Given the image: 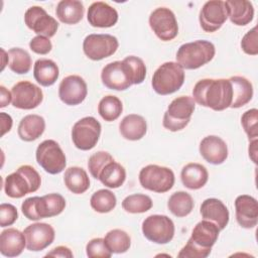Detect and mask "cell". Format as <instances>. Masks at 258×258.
Listing matches in <instances>:
<instances>
[{
    "instance_id": "obj_1",
    "label": "cell",
    "mask_w": 258,
    "mask_h": 258,
    "mask_svg": "<svg viewBox=\"0 0 258 258\" xmlns=\"http://www.w3.org/2000/svg\"><path fill=\"white\" fill-rule=\"evenodd\" d=\"M192 98L201 106L223 111L232 104V84L229 79L200 80L192 89Z\"/></svg>"
},
{
    "instance_id": "obj_2",
    "label": "cell",
    "mask_w": 258,
    "mask_h": 258,
    "mask_svg": "<svg viewBox=\"0 0 258 258\" xmlns=\"http://www.w3.org/2000/svg\"><path fill=\"white\" fill-rule=\"evenodd\" d=\"M220 229L211 221L203 220L192 229L187 243L177 254L178 258H206L218 240Z\"/></svg>"
},
{
    "instance_id": "obj_3",
    "label": "cell",
    "mask_w": 258,
    "mask_h": 258,
    "mask_svg": "<svg viewBox=\"0 0 258 258\" xmlns=\"http://www.w3.org/2000/svg\"><path fill=\"white\" fill-rule=\"evenodd\" d=\"M66 208V200L59 194H48L43 197H31L21 205V211L25 218L38 221L59 215Z\"/></svg>"
},
{
    "instance_id": "obj_4",
    "label": "cell",
    "mask_w": 258,
    "mask_h": 258,
    "mask_svg": "<svg viewBox=\"0 0 258 258\" xmlns=\"http://www.w3.org/2000/svg\"><path fill=\"white\" fill-rule=\"evenodd\" d=\"M41 184L39 173L30 165H21L17 170L6 176L5 194L13 199H20L27 194L36 191Z\"/></svg>"
},
{
    "instance_id": "obj_5",
    "label": "cell",
    "mask_w": 258,
    "mask_h": 258,
    "mask_svg": "<svg viewBox=\"0 0 258 258\" xmlns=\"http://www.w3.org/2000/svg\"><path fill=\"white\" fill-rule=\"evenodd\" d=\"M215 45L208 40H196L179 46L176 52L177 63L185 70H196L213 59Z\"/></svg>"
},
{
    "instance_id": "obj_6",
    "label": "cell",
    "mask_w": 258,
    "mask_h": 258,
    "mask_svg": "<svg viewBox=\"0 0 258 258\" xmlns=\"http://www.w3.org/2000/svg\"><path fill=\"white\" fill-rule=\"evenodd\" d=\"M183 82V69L175 61H166L154 72L151 85L157 94L165 96L178 91Z\"/></svg>"
},
{
    "instance_id": "obj_7",
    "label": "cell",
    "mask_w": 258,
    "mask_h": 258,
    "mask_svg": "<svg viewBox=\"0 0 258 258\" xmlns=\"http://www.w3.org/2000/svg\"><path fill=\"white\" fill-rule=\"evenodd\" d=\"M196 102L192 97L179 96L171 101L163 115V127L176 132L185 128L195 111Z\"/></svg>"
},
{
    "instance_id": "obj_8",
    "label": "cell",
    "mask_w": 258,
    "mask_h": 258,
    "mask_svg": "<svg viewBox=\"0 0 258 258\" xmlns=\"http://www.w3.org/2000/svg\"><path fill=\"white\" fill-rule=\"evenodd\" d=\"M101 80L105 87L116 91H125L132 85H136L134 73L126 57L121 61L107 63L102 70Z\"/></svg>"
},
{
    "instance_id": "obj_9",
    "label": "cell",
    "mask_w": 258,
    "mask_h": 258,
    "mask_svg": "<svg viewBox=\"0 0 258 258\" xmlns=\"http://www.w3.org/2000/svg\"><path fill=\"white\" fill-rule=\"evenodd\" d=\"M173 171L165 166L149 164L139 172V182L145 189L154 192H166L174 184Z\"/></svg>"
},
{
    "instance_id": "obj_10",
    "label": "cell",
    "mask_w": 258,
    "mask_h": 258,
    "mask_svg": "<svg viewBox=\"0 0 258 258\" xmlns=\"http://www.w3.org/2000/svg\"><path fill=\"white\" fill-rule=\"evenodd\" d=\"M35 157L37 163L50 174L60 173L67 165L66 155L62 149L52 139L44 140L37 146Z\"/></svg>"
},
{
    "instance_id": "obj_11",
    "label": "cell",
    "mask_w": 258,
    "mask_h": 258,
    "mask_svg": "<svg viewBox=\"0 0 258 258\" xmlns=\"http://www.w3.org/2000/svg\"><path fill=\"white\" fill-rule=\"evenodd\" d=\"M101 134L100 122L92 117H84L77 121L72 129V140L74 145L81 150H91L99 140Z\"/></svg>"
},
{
    "instance_id": "obj_12",
    "label": "cell",
    "mask_w": 258,
    "mask_h": 258,
    "mask_svg": "<svg viewBox=\"0 0 258 258\" xmlns=\"http://www.w3.org/2000/svg\"><path fill=\"white\" fill-rule=\"evenodd\" d=\"M174 224L165 215L148 216L142 223L144 237L156 244H166L174 236Z\"/></svg>"
},
{
    "instance_id": "obj_13",
    "label": "cell",
    "mask_w": 258,
    "mask_h": 258,
    "mask_svg": "<svg viewBox=\"0 0 258 258\" xmlns=\"http://www.w3.org/2000/svg\"><path fill=\"white\" fill-rule=\"evenodd\" d=\"M118 46V39L111 34H89L83 42V50L92 60H101L111 56Z\"/></svg>"
},
{
    "instance_id": "obj_14",
    "label": "cell",
    "mask_w": 258,
    "mask_h": 258,
    "mask_svg": "<svg viewBox=\"0 0 258 258\" xmlns=\"http://www.w3.org/2000/svg\"><path fill=\"white\" fill-rule=\"evenodd\" d=\"M149 25L155 35L162 41H169L176 37L178 25L174 13L166 7H158L149 16Z\"/></svg>"
},
{
    "instance_id": "obj_15",
    "label": "cell",
    "mask_w": 258,
    "mask_h": 258,
    "mask_svg": "<svg viewBox=\"0 0 258 258\" xmlns=\"http://www.w3.org/2000/svg\"><path fill=\"white\" fill-rule=\"evenodd\" d=\"M26 26L38 35L52 37L58 28V22L40 6H31L24 13Z\"/></svg>"
},
{
    "instance_id": "obj_16",
    "label": "cell",
    "mask_w": 258,
    "mask_h": 258,
    "mask_svg": "<svg viewBox=\"0 0 258 258\" xmlns=\"http://www.w3.org/2000/svg\"><path fill=\"white\" fill-rule=\"evenodd\" d=\"M12 105L15 108L31 110L36 108L43 100L41 89L29 81H20L12 89Z\"/></svg>"
},
{
    "instance_id": "obj_17",
    "label": "cell",
    "mask_w": 258,
    "mask_h": 258,
    "mask_svg": "<svg viewBox=\"0 0 258 258\" xmlns=\"http://www.w3.org/2000/svg\"><path fill=\"white\" fill-rule=\"evenodd\" d=\"M228 18L225 1L211 0L204 4L200 11V24L206 32H215L222 27Z\"/></svg>"
},
{
    "instance_id": "obj_18",
    "label": "cell",
    "mask_w": 258,
    "mask_h": 258,
    "mask_svg": "<svg viewBox=\"0 0 258 258\" xmlns=\"http://www.w3.org/2000/svg\"><path fill=\"white\" fill-rule=\"evenodd\" d=\"M88 87L85 80L77 75H71L62 79L58 87V97L66 105L76 106L87 97Z\"/></svg>"
},
{
    "instance_id": "obj_19",
    "label": "cell",
    "mask_w": 258,
    "mask_h": 258,
    "mask_svg": "<svg viewBox=\"0 0 258 258\" xmlns=\"http://www.w3.org/2000/svg\"><path fill=\"white\" fill-rule=\"evenodd\" d=\"M26 239V248L37 252L48 247L54 240V229L46 223H34L23 231Z\"/></svg>"
},
{
    "instance_id": "obj_20",
    "label": "cell",
    "mask_w": 258,
    "mask_h": 258,
    "mask_svg": "<svg viewBox=\"0 0 258 258\" xmlns=\"http://www.w3.org/2000/svg\"><path fill=\"white\" fill-rule=\"evenodd\" d=\"M236 220L245 229H252L258 223L257 200L248 195L238 196L235 200Z\"/></svg>"
},
{
    "instance_id": "obj_21",
    "label": "cell",
    "mask_w": 258,
    "mask_h": 258,
    "mask_svg": "<svg viewBox=\"0 0 258 258\" xmlns=\"http://www.w3.org/2000/svg\"><path fill=\"white\" fill-rule=\"evenodd\" d=\"M87 19L94 27H112L118 21V12L106 2L97 1L92 3L88 8Z\"/></svg>"
},
{
    "instance_id": "obj_22",
    "label": "cell",
    "mask_w": 258,
    "mask_h": 258,
    "mask_svg": "<svg viewBox=\"0 0 258 258\" xmlns=\"http://www.w3.org/2000/svg\"><path fill=\"white\" fill-rule=\"evenodd\" d=\"M200 153L207 162L218 165L227 159L228 146L221 137L210 135L201 141Z\"/></svg>"
},
{
    "instance_id": "obj_23",
    "label": "cell",
    "mask_w": 258,
    "mask_h": 258,
    "mask_svg": "<svg viewBox=\"0 0 258 258\" xmlns=\"http://www.w3.org/2000/svg\"><path fill=\"white\" fill-rule=\"evenodd\" d=\"M201 215L204 220L213 222L220 230H224L229 223L230 214L224 203L218 199L210 198L201 205Z\"/></svg>"
},
{
    "instance_id": "obj_24",
    "label": "cell",
    "mask_w": 258,
    "mask_h": 258,
    "mask_svg": "<svg viewBox=\"0 0 258 258\" xmlns=\"http://www.w3.org/2000/svg\"><path fill=\"white\" fill-rule=\"evenodd\" d=\"M26 247L24 233L14 228L3 230L0 235V252L6 257H16Z\"/></svg>"
},
{
    "instance_id": "obj_25",
    "label": "cell",
    "mask_w": 258,
    "mask_h": 258,
    "mask_svg": "<svg viewBox=\"0 0 258 258\" xmlns=\"http://www.w3.org/2000/svg\"><path fill=\"white\" fill-rule=\"evenodd\" d=\"M45 130V121L43 117L30 114L24 116L18 125V136L21 140L30 142L39 138Z\"/></svg>"
},
{
    "instance_id": "obj_26",
    "label": "cell",
    "mask_w": 258,
    "mask_h": 258,
    "mask_svg": "<svg viewBox=\"0 0 258 258\" xmlns=\"http://www.w3.org/2000/svg\"><path fill=\"white\" fill-rule=\"evenodd\" d=\"M225 3L228 9V17L235 25L244 26L253 20L254 8L250 1L228 0Z\"/></svg>"
},
{
    "instance_id": "obj_27",
    "label": "cell",
    "mask_w": 258,
    "mask_h": 258,
    "mask_svg": "<svg viewBox=\"0 0 258 258\" xmlns=\"http://www.w3.org/2000/svg\"><path fill=\"white\" fill-rule=\"evenodd\" d=\"M180 178L185 187L189 189H199L207 183L209 179V173L204 165L190 162L182 167Z\"/></svg>"
},
{
    "instance_id": "obj_28",
    "label": "cell",
    "mask_w": 258,
    "mask_h": 258,
    "mask_svg": "<svg viewBox=\"0 0 258 258\" xmlns=\"http://www.w3.org/2000/svg\"><path fill=\"white\" fill-rule=\"evenodd\" d=\"M121 135L131 141L140 140L147 131V124L145 119L137 114H129L125 116L119 124Z\"/></svg>"
},
{
    "instance_id": "obj_29",
    "label": "cell",
    "mask_w": 258,
    "mask_h": 258,
    "mask_svg": "<svg viewBox=\"0 0 258 258\" xmlns=\"http://www.w3.org/2000/svg\"><path fill=\"white\" fill-rule=\"evenodd\" d=\"M232 84L233 99L230 108H241L249 103L253 97V86L245 77L233 76L229 79Z\"/></svg>"
},
{
    "instance_id": "obj_30",
    "label": "cell",
    "mask_w": 258,
    "mask_h": 258,
    "mask_svg": "<svg viewBox=\"0 0 258 258\" xmlns=\"http://www.w3.org/2000/svg\"><path fill=\"white\" fill-rule=\"evenodd\" d=\"M84 5L78 0H61L57 3L55 14L64 24H77L83 19Z\"/></svg>"
},
{
    "instance_id": "obj_31",
    "label": "cell",
    "mask_w": 258,
    "mask_h": 258,
    "mask_svg": "<svg viewBox=\"0 0 258 258\" xmlns=\"http://www.w3.org/2000/svg\"><path fill=\"white\" fill-rule=\"evenodd\" d=\"M59 76L57 64L48 58L37 59L33 67V77L35 81L43 87L53 85Z\"/></svg>"
},
{
    "instance_id": "obj_32",
    "label": "cell",
    "mask_w": 258,
    "mask_h": 258,
    "mask_svg": "<svg viewBox=\"0 0 258 258\" xmlns=\"http://www.w3.org/2000/svg\"><path fill=\"white\" fill-rule=\"evenodd\" d=\"M63 181L68 189L76 195L84 194L90 187V179L86 170L79 166L66 169Z\"/></svg>"
},
{
    "instance_id": "obj_33",
    "label": "cell",
    "mask_w": 258,
    "mask_h": 258,
    "mask_svg": "<svg viewBox=\"0 0 258 258\" xmlns=\"http://www.w3.org/2000/svg\"><path fill=\"white\" fill-rule=\"evenodd\" d=\"M126 179L125 168L115 160L110 161L105 165L99 175V180L110 188L120 187Z\"/></svg>"
},
{
    "instance_id": "obj_34",
    "label": "cell",
    "mask_w": 258,
    "mask_h": 258,
    "mask_svg": "<svg viewBox=\"0 0 258 258\" xmlns=\"http://www.w3.org/2000/svg\"><path fill=\"white\" fill-rule=\"evenodd\" d=\"M194 206L191 196L182 190L172 194L167 202L168 210L177 218H182L189 215L194 209Z\"/></svg>"
},
{
    "instance_id": "obj_35",
    "label": "cell",
    "mask_w": 258,
    "mask_h": 258,
    "mask_svg": "<svg viewBox=\"0 0 258 258\" xmlns=\"http://www.w3.org/2000/svg\"><path fill=\"white\" fill-rule=\"evenodd\" d=\"M8 67L9 69L18 75L27 74L31 69V57L29 53L20 48L13 47L8 51Z\"/></svg>"
},
{
    "instance_id": "obj_36",
    "label": "cell",
    "mask_w": 258,
    "mask_h": 258,
    "mask_svg": "<svg viewBox=\"0 0 258 258\" xmlns=\"http://www.w3.org/2000/svg\"><path fill=\"white\" fill-rule=\"evenodd\" d=\"M123 111L121 100L113 95H108L102 98L98 105V112L100 116L107 122L115 121L119 118Z\"/></svg>"
},
{
    "instance_id": "obj_37",
    "label": "cell",
    "mask_w": 258,
    "mask_h": 258,
    "mask_svg": "<svg viewBox=\"0 0 258 258\" xmlns=\"http://www.w3.org/2000/svg\"><path fill=\"white\" fill-rule=\"evenodd\" d=\"M104 240L112 254L125 253L127 250H129L131 245L130 236L121 229H113L109 231L106 234Z\"/></svg>"
},
{
    "instance_id": "obj_38",
    "label": "cell",
    "mask_w": 258,
    "mask_h": 258,
    "mask_svg": "<svg viewBox=\"0 0 258 258\" xmlns=\"http://www.w3.org/2000/svg\"><path fill=\"white\" fill-rule=\"evenodd\" d=\"M117 200L115 195L109 189H99L95 191L90 200L92 209L98 213L105 214L115 209Z\"/></svg>"
},
{
    "instance_id": "obj_39",
    "label": "cell",
    "mask_w": 258,
    "mask_h": 258,
    "mask_svg": "<svg viewBox=\"0 0 258 258\" xmlns=\"http://www.w3.org/2000/svg\"><path fill=\"white\" fill-rule=\"evenodd\" d=\"M122 208L131 214L145 213L152 208V200L143 194L130 195L123 200Z\"/></svg>"
},
{
    "instance_id": "obj_40",
    "label": "cell",
    "mask_w": 258,
    "mask_h": 258,
    "mask_svg": "<svg viewBox=\"0 0 258 258\" xmlns=\"http://www.w3.org/2000/svg\"><path fill=\"white\" fill-rule=\"evenodd\" d=\"M112 160H114V158L107 151H98L92 154L88 161V167L91 175L94 178L99 179V175L102 169L105 167L107 163H109Z\"/></svg>"
},
{
    "instance_id": "obj_41",
    "label": "cell",
    "mask_w": 258,
    "mask_h": 258,
    "mask_svg": "<svg viewBox=\"0 0 258 258\" xmlns=\"http://www.w3.org/2000/svg\"><path fill=\"white\" fill-rule=\"evenodd\" d=\"M257 121H258V110L256 108L246 111L241 117V124L243 126L245 133L249 138V141L257 139L258 137Z\"/></svg>"
},
{
    "instance_id": "obj_42",
    "label": "cell",
    "mask_w": 258,
    "mask_h": 258,
    "mask_svg": "<svg viewBox=\"0 0 258 258\" xmlns=\"http://www.w3.org/2000/svg\"><path fill=\"white\" fill-rule=\"evenodd\" d=\"M87 256L91 258H110L112 252L108 249L103 238L92 239L86 246Z\"/></svg>"
},
{
    "instance_id": "obj_43",
    "label": "cell",
    "mask_w": 258,
    "mask_h": 258,
    "mask_svg": "<svg viewBox=\"0 0 258 258\" xmlns=\"http://www.w3.org/2000/svg\"><path fill=\"white\" fill-rule=\"evenodd\" d=\"M258 33L257 26H254L251 30H249L241 40V47L243 51L249 55H257L258 54Z\"/></svg>"
},
{
    "instance_id": "obj_44",
    "label": "cell",
    "mask_w": 258,
    "mask_h": 258,
    "mask_svg": "<svg viewBox=\"0 0 258 258\" xmlns=\"http://www.w3.org/2000/svg\"><path fill=\"white\" fill-rule=\"evenodd\" d=\"M18 219L17 209L11 204L0 205V226L7 227L11 226Z\"/></svg>"
},
{
    "instance_id": "obj_45",
    "label": "cell",
    "mask_w": 258,
    "mask_h": 258,
    "mask_svg": "<svg viewBox=\"0 0 258 258\" xmlns=\"http://www.w3.org/2000/svg\"><path fill=\"white\" fill-rule=\"evenodd\" d=\"M29 47L33 52L37 54H46L51 50L52 44L48 37L37 35L30 40Z\"/></svg>"
},
{
    "instance_id": "obj_46",
    "label": "cell",
    "mask_w": 258,
    "mask_h": 258,
    "mask_svg": "<svg viewBox=\"0 0 258 258\" xmlns=\"http://www.w3.org/2000/svg\"><path fill=\"white\" fill-rule=\"evenodd\" d=\"M73 256L74 255L71 249L66 246H57L45 255V257H62V258H72Z\"/></svg>"
},
{
    "instance_id": "obj_47",
    "label": "cell",
    "mask_w": 258,
    "mask_h": 258,
    "mask_svg": "<svg viewBox=\"0 0 258 258\" xmlns=\"http://www.w3.org/2000/svg\"><path fill=\"white\" fill-rule=\"evenodd\" d=\"M0 120H1V136H3L6 132H9L11 127H12V118L10 117V115L1 112L0 113Z\"/></svg>"
},
{
    "instance_id": "obj_48",
    "label": "cell",
    "mask_w": 258,
    "mask_h": 258,
    "mask_svg": "<svg viewBox=\"0 0 258 258\" xmlns=\"http://www.w3.org/2000/svg\"><path fill=\"white\" fill-rule=\"evenodd\" d=\"M0 107L4 108L12 102V94L4 86H0Z\"/></svg>"
},
{
    "instance_id": "obj_49",
    "label": "cell",
    "mask_w": 258,
    "mask_h": 258,
    "mask_svg": "<svg viewBox=\"0 0 258 258\" xmlns=\"http://www.w3.org/2000/svg\"><path fill=\"white\" fill-rule=\"evenodd\" d=\"M257 143H258L257 139L251 140L249 144V149H248L249 156L254 163H257Z\"/></svg>"
},
{
    "instance_id": "obj_50",
    "label": "cell",
    "mask_w": 258,
    "mask_h": 258,
    "mask_svg": "<svg viewBox=\"0 0 258 258\" xmlns=\"http://www.w3.org/2000/svg\"><path fill=\"white\" fill-rule=\"evenodd\" d=\"M1 52H2V68H1V70L3 71L4 70V68H5V66H6V62H5V58H8V56H6V54H7V52L3 49V48H1Z\"/></svg>"
}]
</instances>
